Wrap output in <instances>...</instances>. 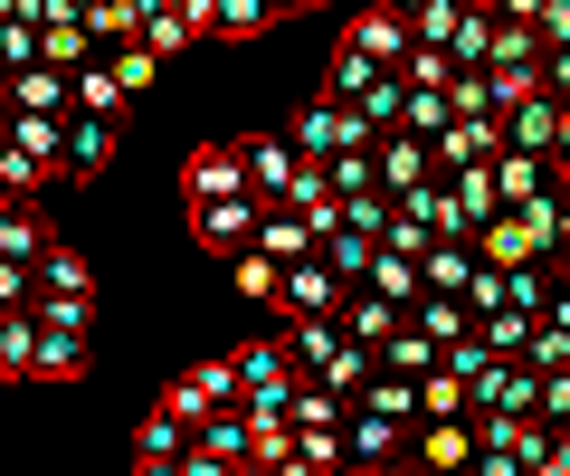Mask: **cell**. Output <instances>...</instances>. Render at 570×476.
Masks as SVG:
<instances>
[{
	"label": "cell",
	"instance_id": "obj_7",
	"mask_svg": "<svg viewBox=\"0 0 570 476\" xmlns=\"http://www.w3.org/2000/svg\"><path fill=\"white\" fill-rule=\"evenodd\" d=\"M494 201H504V210H523V201H542V191L551 182H561V172H551V153H523V144H494Z\"/></svg>",
	"mask_w": 570,
	"mask_h": 476
},
{
	"label": "cell",
	"instance_id": "obj_5",
	"mask_svg": "<svg viewBox=\"0 0 570 476\" xmlns=\"http://www.w3.org/2000/svg\"><path fill=\"white\" fill-rule=\"evenodd\" d=\"M494 144H504V115H448V125L428 134V163L456 172V163H494Z\"/></svg>",
	"mask_w": 570,
	"mask_h": 476
},
{
	"label": "cell",
	"instance_id": "obj_36",
	"mask_svg": "<svg viewBox=\"0 0 570 476\" xmlns=\"http://www.w3.org/2000/svg\"><path fill=\"white\" fill-rule=\"evenodd\" d=\"M551 258L570 268V182H551Z\"/></svg>",
	"mask_w": 570,
	"mask_h": 476
},
{
	"label": "cell",
	"instance_id": "obj_24",
	"mask_svg": "<svg viewBox=\"0 0 570 476\" xmlns=\"http://www.w3.org/2000/svg\"><path fill=\"white\" fill-rule=\"evenodd\" d=\"M39 58H48V67H67V77H77V67L96 58V48H86V29H77V10H58V20H39Z\"/></svg>",
	"mask_w": 570,
	"mask_h": 476
},
{
	"label": "cell",
	"instance_id": "obj_30",
	"mask_svg": "<svg viewBox=\"0 0 570 476\" xmlns=\"http://www.w3.org/2000/svg\"><path fill=\"white\" fill-rule=\"evenodd\" d=\"M371 77H381V58H362V48L343 39V48H333V67H324V96H343V105H352V96H362Z\"/></svg>",
	"mask_w": 570,
	"mask_h": 476
},
{
	"label": "cell",
	"instance_id": "obj_33",
	"mask_svg": "<svg viewBox=\"0 0 570 476\" xmlns=\"http://www.w3.org/2000/svg\"><path fill=\"white\" fill-rule=\"evenodd\" d=\"M190 381H200V400H209V410H238V362H200Z\"/></svg>",
	"mask_w": 570,
	"mask_h": 476
},
{
	"label": "cell",
	"instance_id": "obj_9",
	"mask_svg": "<svg viewBox=\"0 0 570 476\" xmlns=\"http://www.w3.org/2000/svg\"><path fill=\"white\" fill-rule=\"evenodd\" d=\"M228 191H247L238 144H200V153L181 163V201H228Z\"/></svg>",
	"mask_w": 570,
	"mask_h": 476
},
{
	"label": "cell",
	"instance_id": "obj_20",
	"mask_svg": "<svg viewBox=\"0 0 570 476\" xmlns=\"http://www.w3.org/2000/svg\"><path fill=\"white\" fill-rule=\"evenodd\" d=\"M362 286L371 295H390V305H419V258H400V249H371V268H362Z\"/></svg>",
	"mask_w": 570,
	"mask_h": 476
},
{
	"label": "cell",
	"instance_id": "obj_15",
	"mask_svg": "<svg viewBox=\"0 0 570 476\" xmlns=\"http://www.w3.org/2000/svg\"><path fill=\"white\" fill-rule=\"evenodd\" d=\"M96 362H86V333H58L39 324V343H29V381H86Z\"/></svg>",
	"mask_w": 570,
	"mask_h": 476
},
{
	"label": "cell",
	"instance_id": "obj_23",
	"mask_svg": "<svg viewBox=\"0 0 570 476\" xmlns=\"http://www.w3.org/2000/svg\"><path fill=\"white\" fill-rule=\"evenodd\" d=\"M276 20H285L276 0H219V10H209V39H266Z\"/></svg>",
	"mask_w": 570,
	"mask_h": 476
},
{
	"label": "cell",
	"instance_id": "obj_37",
	"mask_svg": "<svg viewBox=\"0 0 570 476\" xmlns=\"http://www.w3.org/2000/svg\"><path fill=\"white\" fill-rule=\"evenodd\" d=\"M532 467H542V476H570V429H551V438H542V457H532Z\"/></svg>",
	"mask_w": 570,
	"mask_h": 476
},
{
	"label": "cell",
	"instance_id": "obj_3",
	"mask_svg": "<svg viewBox=\"0 0 570 476\" xmlns=\"http://www.w3.org/2000/svg\"><path fill=\"white\" fill-rule=\"evenodd\" d=\"M343 295H352V276H333L324 249L285 258V276H276V314H343Z\"/></svg>",
	"mask_w": 570,
	"mask_h": 476
},
{
	"label": "cell",
	"instance_id": "obj_35",
	"mask_svg": "<svg viewBox=\"0 0 570 476\" xmlns=\"http://www.w3.org/2000/svg\"><path fill=\"white\" fill-rule=\"evenodd\" d=\"M532 39H542V48H570V0H542V10H532Z\"/></svg>",
	"mask_w": 570,
	"mask_h": 476
},
{
	"label": "cell",
	"instance_id": "obj_25",
	"mask_svg": "<svg viewBox=\"0 0 570 476\" xmlns=\"http://www.w3.org/2000/svg\"><path fill=\"white\" fill-rule=\"evenodd\" d=\"M29 343H39V314L0 305V372H10V381H29Z\"/></svg>",
	"mask_w": 570,
	"mask_h": 476
},
{
	"label": "cell",
	"instance_id": "obj_43",
	"mask_svg": "<svg viewBox=\"0 0 570 476\" xmlns=\"http://www.w3.org/2000/svg\"><path fill=\"white\" fill-rule=\"evenodd\" d=\"M0 125H10V96H0Z\"/></svg>",
	"mask_w": 570,
	"mask_h": 476
},
{
	"label": "cell",
	"instance_id": "obj_12",
	"mask_svg": "<svg viewBox=\"0 0 570 476\" xmlns=\"http://www.w3.org/2000/svg\"><path fill=\"white\" fill-rule=\"evenodd\" d=\"M409 457H419V467H475V419H466V410H448V419H419Z\"/></svg>",
	"mask_w": 570,
	"mask_h": 476
},
{
	"label": "cell",
	"instance_id": "obj_41",
	"mask_svg": "<svg viewBox=\"0 0 570 476\" xmlns=\"http://www.w3.org/2000/svg\"><path fill=\"white\" fill-rule=\"evenodd\" d=\"M276 10L285 20H314V10H333V0H276Z\"/></svg>",
	"mask_w": 570,
	"mask_h": 476
},
{
	"label": "cell",
	"instance_id": "obj_17",
	"mask_svg": "<svg viewBox=\"0 0 570 476\" xmlns=\"http://www.w3.org/2000/svg\"><path fill=\"white\" fill-rule=\"evenodd\" d=\"M466 276H475V239H428V249H419V286L466 295Z\"/></svg>",
	"mask_w": 570,
	"mask_h": 476
},
{
	"label": "cell",
	"instance_id": "obj_4",
	"mask_svg": "<svg viewBox=\"0 0 570 476\" xmlns=\"http://www.w3.org/2000/svg\"><path fill=\"white\" fill-rule=\"evenodd\" d=\"M190 239H200L209 258L247 249V239H257V191H228V201H190Z\"/></svg>",
	"mask_w": 570,
	"mask_h": 476
},
{
	"label": "cell",
	"instance_id": "obj_32",
	"mask_svg": "<svg viewBox=\"0 0 570 476\" xmlns=\"http://www.w3.org/2000/svg\"><path fill=\"white\" fill-rule=\"evenodd\" d=\"M448 115H456V105H448V86H409V115H400V125H409V134H438Z\"/></svg>",
	"mask_w": 570,
	"mask_h": 476
},
{
	"label": "cell",
	"instance_id": "obj_2",
	"mask_svg": "<svg viewBox=\"0 0 570 476\" xmlns=\"http://www.w3.org/2000/svg\"><path fill=\"white\" fill-rule=\"evenodd\" d=\"M115 115H96V105H67L58 115V182H96L105 163H115Z\"/></svg>",
	"mask_w": 570,
	"mask_h": 476
},
{
	"label": "cell",
	"instance_id": "obj_44",
	"mask_svg": "<svg viewBox=\"0 0 570 476\" xmlns=\"http://www.w3.org/2000/svg\"><path fill=\"white\" fill-rule=\"evenodd\" d=\"M561 182H570V163H561Z\"/></svg>",
	"mask_w": 570,
	"mask_h": 476
},
{
	"label": "cell",
	"instance_id": "obj_28",
	"mask_svg": "<svg viewBox=\"0 0 570 476\" xmlns=\"http://www.w3.org/2000/svg\"><path fill=\"white\" fill-rule=\"evenodd\" d=\"M190 39H200V29H190L181 10H171V0H153V10H142V48H153V58H181Z\"/></svg>",
	"mask_w": 570,
	"mask_h": 476
},
{
	"label": "cell",
	"instance_id": "obj_14",
	"mask_svg": "<svg viewBox=\"0 0 570 476\" xmlns=\"http://www.w3.org/2000/svg\"><path fill=\"white\" fill-rule=\"evenodd\" d=\"M504 144H523V153H551L561 144V96H523V105H504Z\"/></svg>",
	"mask_w": 570,
	"mask_h": 476
},
{
	"label": "cell",
	"instance_id": "obj_42",
	"mask_svg": "<svg viewBox=\"0 0 570 476\" xmlns=\"http://www.w3.org/2000/svg\"><path fill=\"white\" fill-rule=\"evenodd\" d=\"M381 10H400V20H409V10H419V0H381Z\"/></svg>",
	"mask_w": 570,
	"mask_h": 476
},
{
	"label": "cell",
	"instance_id": "obj_39",
	"mask_svg": "<svg viewBox=\"0 0 570 476\" xmlns=\"http://www.w3.org/2000/svg\"><path fill=\"white\" fill-rule=\"evenodd\" d=\"M542 314H551V324L570 333V276H561V286H551V305H542Z\"/></svg>",
	"mask_w": 570,
	"mask_h": 476
},
{
	"label": "cell",
	"instance_id": "obj_31",
	"mask_svg": "<svg viewBox=\"0 0 570 476\" xmlns=\"http://www.w3.org/2000/svg\"><path fill=\"white\" fill-rule=\"evenodd\" d=\"M523 362H532V372H570V333L551 324V314H542V324H532V343H523Z\"/></svg>",
	"mask_w": 570,
	"mask_h": 476
},
{
	"label": "cell",
	"instance_id": "obj_8",
	"mask_svg": "<svg viewBox=\"0 0 570 476\" xmlns=\"http://www.w3.org/2000/svg\"><path fill=\"white\" fill-rule=\"evenodd\" d=\"M371 172H381V191H390V201H400V191H419L428 182V172H438V163H428V134H381V144H371Z\"/></svg>",
	"mask_w": 570,
	"mask_h": 476
},
{
	"label": "cell",
	"instance_id": "obj_1",
	"mask_svg": "<svg viewBox=\"0 0 570 476\" xmlns=\"http://www.w3.org/2000/svg\"><path fill=\"white\" fill-rule=\"evenodd\" d=\"M409 438H419V419H390V410H362V400H352V410H343V467L352 476L409 467Z\"/></svg>",
	"mask_w": 570,
	"mask_h": 476
},
{
	"label": "cell",
	"instance_id": "obj_38",
	"mask_svg": "<svg viewBox=\"0 0 570 476\" xmlns=\"http://www.w3.org/2000/svg\"><path fill=\"white\" fill-rule=\"evenodd\" d=\"M542 86H551V96H570V48H542Z\"/></svg>",
	"mask_w": 570,
	"mask_h": 476
},
{
	"label": "cell",
	"instance_id": "obj_19",
	"mask_svg": "<svg viewBox=\"0 0 570 476\" xmlns=\"http://www.w3.org/2000/svg\"><path fill=\"white\" fill-rule=\"evenodd\" d=\"M29 314L58 324V333H96V286H39V295H29Z\"/></svg>",
	"mask_w": 570,
	"mask_h": 476
},
{
	"label": "cell",
	"instance_id": "obj_27",
	"mask_svg": "<svg viewBox=\"0 0 570 476\" xmlns=\"http://www.w3.org/2000/svg\"><path fill=\"white\" fill-rule=\"evenodd\" d=\"M77 105H96V115H115V125L134 115V96L115 86V67H105V58H86V67H77Z\"/></svg>",
	"mask_w": 570,
	"mask_h": 476
},
{
	"label": "cell",
	"instance_id": "obj_16",
	"mask_svg": "<svg viewBox=\"0 0 570 476\" xmlns=\"http://www.w3.org/2000/svg\"><path fill=\"white\" fill-rule=\"evenodd\" d=\"M77 29H86V48H124V39H142V10L134 0H77Z\"/></svg>",
	"mask_w": 570,
	"mask_h": 476
},
{
	"label": "cell",
	"instance_id": "obj_29",
	"mask_svg": "<svg viewBox=\"0 0 570 476\" xmlns=\"http://www.w3.org/2000/svg\"><path fill=\"white\" fill-rule=\"evenodd\" d=\"M105 67H115V86H124V96H153V77H163V58H153V48H142V39L105 48Z\"/></svg>",
	"mask_w": 570,
	"mask_h": 476
},
{
	"label": "cell",
	"instance_id": "obj_13",
	"mask_svg": "<svg viewBox=\"0 0 570 476\" xmlns=\"http://www.w3.org/2000/svg\"><path fill=\"white\" fill-rule=\"evenodd\" d=\"M238 163H247V191H257V201H285V182H295L305 153L285 144V134H257V144H238Z\"/></svg>",
	"mask_w": 570,
	"mask_h": 476
},
{
	"label": "cell",
	"instance_id": "obj_6",
	"mask_svg": "<svg viewBox=\"0 0 570 476\" xmlns=\"http://www.w3.org/2000/svg\"><path fill=\"white\" fill-rule=\"evenodd\" d=\"M0 96H10V115H67V105H77V77L48 67V58H29V67H10Z\"/></svg>",
	"mask_w": 570,
	"mask_h": 476
},
{
	"label": "cell",
	"instance_id": "obj_21",
	"mask_svg": "<svg viewBox=\"0 0 570 476\" xmlns=\"http://www.w3.org/2000/svg\"><path fill=\"white\" fill-rule=\"evenodd\" d=\"M48 239H58V229H48L39 210H29V201H10V210H0V258H20V268H39V249H48Z\"/></svg>",
	"mask_w": 570,
	"mask_h": 476
},
{
	"label": "cell",
	"instance_id": "obj_18",
	"mask_svg": "<svg viewBox=\"0 0 570 476\" xmlns=\"http://www.w3.org/2000/svg\"><path fill=\"white\" fill-rule=\"evenodd\" d=\"M362 410H390V419H419V372H400V362H371V381L362 391Z\"/></svg>",
	"mask_w": 570,
	"mask_h": 476
},
{
	"label": "cell",
	"instance_id": "obj_22",
	"mask_svg": "<svg viewBox=\"0 0 570 476\" xmlns=\"http://www.w3.org/2000/svg\"><path fill=\"white\" fill-rule=\"evenodd\" d=\"M276 276H285V258H266L257 239H247V249H228V286H238V295H257V305H276Z\"/></svg>",
	"mask_w": 570,
	"mask_h": 476
},
{
	"label": "cell",
	"instance_id": "obj_40",
	"mask_svg": "<svg viewBox=\"0 0 570 476\" xmlns=\"http://www.w3.org/2000/svg\"><path fill=\"white\" fill-rule=\"evenodd\" d=\"M570 163V96H561V144H551V172Z\"/></svg>",
	"mask_w": 570,
	"mask_h": 476
},
{
	"label": "cell",
	"instance_id": "obj_11",
	"mask_svg": "<svg viewBox=\"0 0 570 476\" xmlns=\"http://www.w3.org/2000/svg\"><path fill=\"white\" fill-rule=\"evenodd\" d=\"M181 448H190V419H171L163 400H153V419L134 429V467L142 476H181Z\"/></svg>",
	"mask_w": 570,
	"mask_h": 476
},
{
	"label": "cell",
	"instance_id": "obj_26",
	"mask_svg": "<svg viewBox=\"0 0 570 476\" xmlns=\"http://www.w3.org/2000/svg\"><path fill=\"white\" fill-rule=\"evenodd\" d=\"M295 476H343V429H295Z\"/></svg>",
	"mask_w": 570,
	"mask_h": 476
},
{
	"label": "cell",
	"instance_id": "obj_34",
	"mask_svg": "<svg viewBox=\"0 0 570 476\" xmlns=\"http://www.w3.org/2000/svg\"><path fill=\"white\" fill-rule=\"evenodd\" d=\"M343 220L381 239V229H390V191H343Z\"/></svg>",
	"mask_w": 570,
	"mask_h": 476
},
{
	"label": "cell",
	"instance_id": "obj_10",
	"mask_svg": "<svg viewBox=\"0 0 570 476\" xmlns=\"http://www.w3.org/2000/svg\"><path fill=\"white\" fill-rule=\"evenodd\" d=\"M352 48H362V58H381V67H400L409 48H419V29L400 20V10H381V0H371V10H352V29H343Z\"/></svg>",
	"mask_w": 570,
	"mask_h": 476
}]
</instances>
